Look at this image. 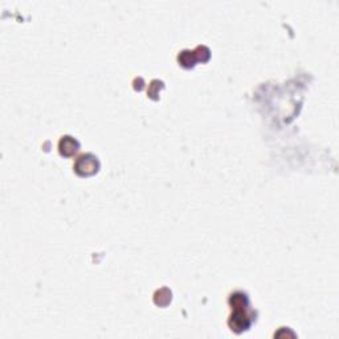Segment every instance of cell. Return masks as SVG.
I'll list each match as a JSON object with an SVG mask.
<instances>
[{
  "label": "cell",
  "instance_id": "obj_5",
  "mask_svg": "<svg viewBox=\"0 0 339 339\" xmlns=\"http://www.w3.org/2000/svg\"><path fill=\"white\" fill-rule=\"evenodd\" d=\"M196 57H195V52H190V50H184V52L180 53V56H179V62H180L183 66L186 68H191L195 65Z\"/></svg>",
  "mask_w": 339,
  "mask_h": 339
},
{
  "label": "cell",
  "instance_id": "obj_3",
  "mask_svg": "<svg viewBox=\"0 0 339 339\" xmlns=\"http://www.w3.org/2000/svg\"><path fill=\"white\" fill-rule=\"evenodd\" d=\"M78 142L72 136H62V140H60V144H58L60 152L64 156H70V155L76 154L77 150H78Z\"/></svg>",
  "mask_w": 339,
  "mask_h": 339
},
{
  "label": "cell",
  "instance_id": "obj_2",
  "mask_svg": "<svg viewBox=\"0 0 339 339\" xmlns=\"http://www.w3.org/2000/svg\"><path fill=\"white\" fill-rule=\"evenodd\" d=\"M228 324L234 332H242L248 330L252 320L242 309H234V313L230 316Z\"/></svg>",
  "mask_w": 339,
  "mask_h": 339
},
{
  "label": "cell",
  "instance_id": "obj_1",
  "mask_svg": "<svg viewBox=\"0 0 339 339\" xmlns=\"http://www.w3.org/2000/svg\"><path fill=\"white\" fill-rule=\"evenodd\" d=\"M98 168H100V163H98L97 158L90 154L80 156L74 164L76 172L80 176H90L97 172Z\"/></svg>",
  "mask_w": 339,
  "mask_h": 339
},
{
  "label": "cell",
  "instance_id": "obj_4",
  "mask_svg": "<svg viewBox=\"0 0 339 339\" xmlns=\"http://www.w3.org/2000/svg\"><path fill=\"white\" fill-rule=\"evenodd\" d=\"M230 304L234 309H245L248 306V298L242 293H234L230 296Z\"/></svg>",
  "mask_w": 339,
  "mask_h": 339
}]
</instances>
